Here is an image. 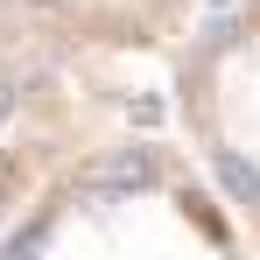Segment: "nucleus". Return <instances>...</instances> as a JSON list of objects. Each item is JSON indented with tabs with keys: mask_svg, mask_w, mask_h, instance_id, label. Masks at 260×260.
Here are the masks:
<instances>
[{
	"mask_svg": "<svg viewBox=\"0 0 260 260\" xmlns=\"http://www.w3.org/2000/svg\"><path fill=\"white\" fill-rule=\"evenodd\" d=\"M0 253H246V239L155 85L28 197Z\"/></svg>",
	"mask_w": 260,
	"mask_h": 260,
	"instance_id": "f257e3e1",
	"label": "nucleus"
},
{
	"mask_svg": "<svg viewBox=\"0 0 260 260\" xmlns=\"http://www.w3.org/2000/svg\"><path fill=\"white\" fill-rule=\"evenodd\" d=\"M162 85L148 56H99L0 28V239L99 127Z\"/></svg>",
	"mask_w": 260,
	"mask_h": 260,
	"instance_id": "f03ea898",
	"label": "nucleus"
},
{
	"mask_svg": "<svg viewBox=\"0 0 260 260\" xmlns=\"http://www.w3.org/2000/svg\"><path fill=\"white\" fill-rule=\"evenodd\" d=\"M155 71L176 134L260 260V0H204V14L155 56Z\"/></svg>",
	"mask_w": 260,
	"mask_h": 260,
	"instance_id": "7ed1b4c3",
	"label": "nucleus"
},
{
	"mask_svg": "<svg viewBox=\"0 0 260 260\" xmlns=\"http://www.w3.org/2000/svg\"><path fill=\"white\" fill-rule=\"evenodd\" d=\"M204 14V0H0V28L49 36L99 56H162Z\"/></svg>",
	"mask_w": 260,
	"mask_h": 260,
	"instance_id": "20e7f679",
	"label": "nucleus"
}]
</instances>
